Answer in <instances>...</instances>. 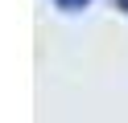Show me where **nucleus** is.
Returning a JSON list of instances; mask_svg holds the SVG:
<instances>
[{"instance_id": "f257e3e1", "label": "nucleus", "mask_w": 128, "mask_h": 123, "mask_svg": "<svg viewBox=\"0 0 128 123\" xmlns=\"http://www.w3.org/2000/svg\"><path fill=\"white\" fill-rule=\"evenodd\" d=\"M54 4H58V8H66V12H78V8H83V4H91V0H54Z\"/></svg>"}, {"instance_id": "f03ea898", "label": "nucleus", "mask_w": 128, "mask_h": 123, "mask_svg": "<svg viewBox=\"0 0 128 123\" xmlns=\"http://www.w3.org/2000/svg\"><path fill=\"white\" fill-rule=\"evenodd\" d=\"M116 4H120V8H128V0H116Z\"/></svg>"}]
</instances>
